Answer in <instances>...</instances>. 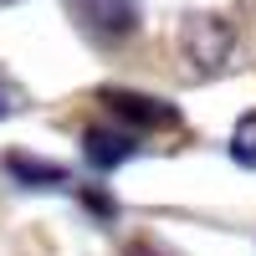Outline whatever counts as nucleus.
<instances>
[{"instance_id":"nucleus-4","label":"nucleus","mask_w":256,"mask_h":256,"mask_svg":"<svg viewBox=\"0 0 256 256\" xmlns=\"http://www.w3.org/2000/svg\"><path fill=\"white\" fill-rule=\"evenodd\" d=\"M102 102L113 108V118L134 123V128H174V123H180V118H174V108H169V102H159V98H138V92H108Z\"/></svg>"},{"instance_id":"nucleus-7","label":"nucleus","mask_w":256,"mask_h":256,"mask_svg":"<svg viewBox=\"0 0 256 256\" xmlns=\"http://www.w3.org/2000/svg\"><path fill=\"white\" fill-rule=\"evenodd\" d=\"M20 108H26V92H20L16 82L0 77V118H10V113H20Z\"/></svg>"},{"instance_id":"nucleus-1","label":"nucleus","mask_w":256,"mask_h":256,"mask_svg":"<svg viewBox=\"0 0 256 256\" xmlns=\"http://www.w3.org/2000/svg\"><path fill=\"white\" fill-rule=\"evenodd\" d=\"M77 31L98 46H118L138 31V0H67Z\"/></svg>"},{"instance_id":"nucleus-6","label":"nucleus","mask_w":256,"mask_h":256,"mask_svg":"<svg viewBox=\"0 0 256 256\" xmlns=\"http://www.w3.org/2000/svg\"><path fill=\"white\" fill-rule=\"evenodd\" d=\"M230 159L241 169H256V113H246L236 123V134H230Z\"/></svg>"},{"instance_id":"nucleus-3","label":"nucleus","mask_w":256,"mask_h":256,"mask_svg":"<svg viewBox=\"0 0 256 256\" xmlns=\"http://www.w3.org/2000/svg\"><path fill=\"white\" fill-rule=\"evenodd\" d=\"M82 154H88V164L92 169H118V164H128L138 154V138L128 134V128H88V138H82Z\"/></svg>"},{"instance_id":"nucleus-2","label":"nucleus","mask_w":256,"mask_h":256,"mask_svg":"<svg viewBox=\"0 0 256 256\" xmlns=\"http://www.w3.org/2000/svg\"><path fill=\"white\" fill-rule=\"evenodd\" d=\"M180 46H184V62H190V72H220L230 52H236V36H230V26L220 16H190L184 20V31H180Z\"/></svg>"},{"instance_id":"nucleus-5","label":"nucleus","mask_w":256,"mask_h":256,"mask_svg":"<svg viewBox=\"0 0 256 256\" xmlns=\"http://www.w3.org/2000/svg\"><path fill=\"white\" fill-rule=\"evenodd\" d=\"M6 169L20 180V184H31V190H77V180L67 174V169H56L46 159H26V154H10Z\"/></svg>"}]
</instances>
